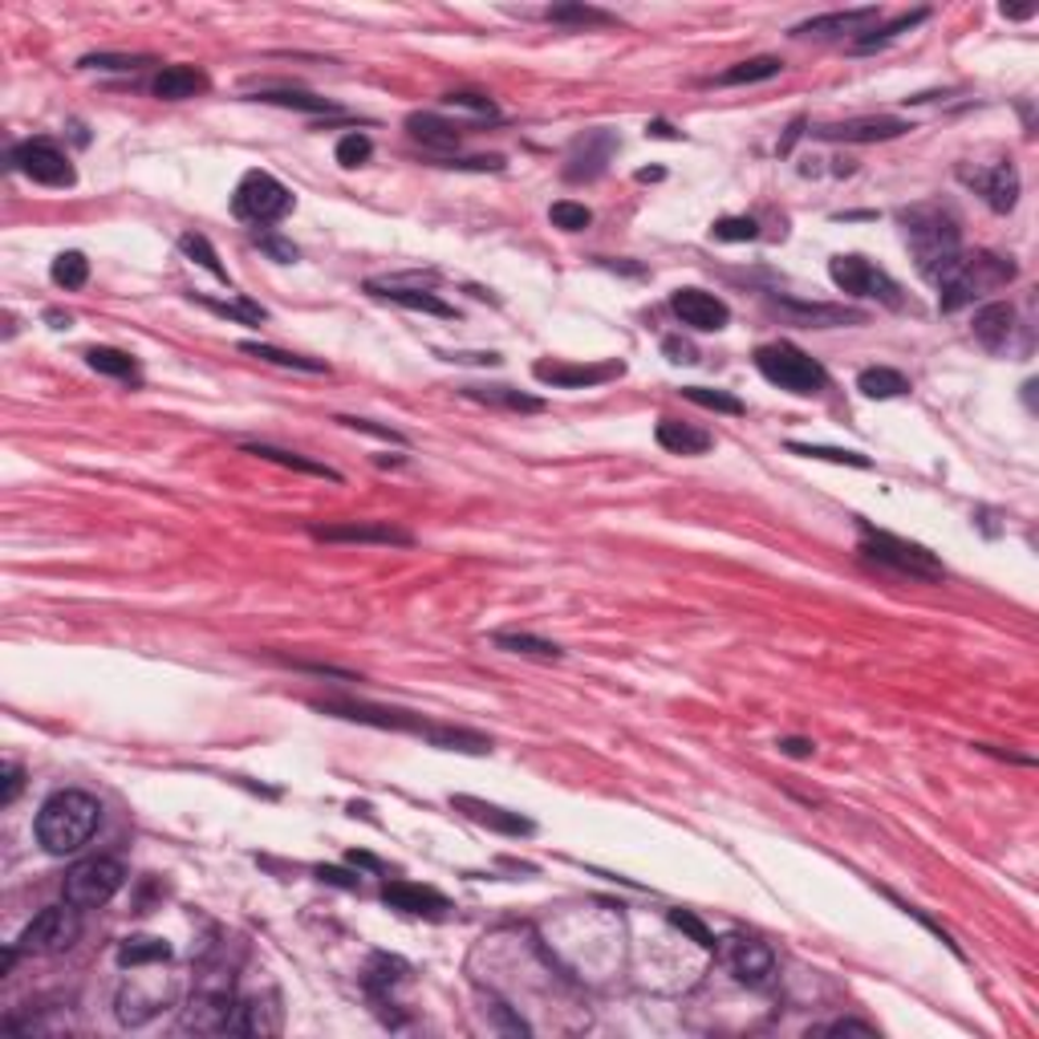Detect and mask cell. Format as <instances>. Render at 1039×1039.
<instances>
[{"instance_id": "cell-19", "label": "cell", "mask_w": 1039, "mask_h": 1039, "mask_svg": "<svg viewBox=\"0 0 1039 1039\" xmlns=\"http://www.w3.org/2000/svg\"><path fill=\"white\" fill-rule=\"evenodd\" d=\"M451 804L459 808L464 816H471L476 824H483V828L504 833V837H532V828H536V824L528 821V816H520V812H508V808L476 800V796H451Z\"/></svg>"}, {"instance_id": "cell-6", "label": "cell", "mask_w": 1039, "mask_h": 1039, "mask_svg": "<svg viewBox=\"0 0 1039 1039\" xmlns=\"http://www.w3.org/2000/svg\"><path fill=\"white\" fill-rule=\"evenodd\" d=\"M861 553L869 560H877L885 569H894L901 576H914V581H942L947 565L934 557L930 548H922L914 541H901L894 532H877V528L861 524Z\"/></svg>"}, {"instance_id": "cell-56", "label": "cell", "mask_w": 1039, "mask_h": 1039, "mask_svg": "<svg viewBox=\"0 0 1039 1039\" xmlns=\"http://www.w3.org/2000/svg\"><path fill=\"white\" fill-rule=\"evenodd\" d=\"M662 354H667L670 362H679V366L698 362V350L690 342H683V338H667V342H662Z\"/></svg>"}, {"instance_id": "cell-48", "label": "cell", "mask_w": 1039, "mask_h": 1039, "mask_svg": "<svg viewBox=\"0 0 1039 1039\" xmlns=\"http://www.w3.org/2000/svg\"><path fill=\"white\" fill-rule=\"evenodd\" d=\"M711 236L723 240V244H744V240H756V236H760V224L751 216H723L711 228Z\"/></svg>"}, {"instance_id": "cell-35", "label": "cell", "mask_w": 1039, "mask_h": 1039, "mask_svg": "<svg viewBox=\"0 0 1039 1039\" xmlns=\"http://www.w3.org/2000/svg\"><path fill=\"white\" fill-rule=\"evenodd\" d=\"M548 21L553 25H573V29H609V25H618V16L606 13V9H593V4H553L548 9Z\"/></svg>"}, {"instance_id": "cell-42", "label": "cell", "mask_w": 1039, "mask_h": 1039, "mask_svg": "<svg viewBox=\"0 0 1039 1039\" xmlns=\"http://www.w3.org/2000/svg\"><path fill=\"white\" fill-rule=\"evenodd\" d=\"M926 16H930V13H926V9H917V13H901L898 21H889V25H882V29H869V33H861V37H857V41H853V49H857V53H865V49L885 46V41H894L898 33H910V29H914V25H922Z\"/></svg>"}, {"instance_id": "cell-31", "label": "cell", "mask_w": 1039, "mask_h": 1039, "mask_svg": "<svg viewBox=\"0 0 1039 1039\" xmlns=\"http://www.w3.org/2000/svg\"><path fill=\"white\" fill-rule=\"evenodd\" d=\"M857 390L873 403H885V398L910 394V378L901 370H889V366H869V370L857 373Z\"/></svg>"}, {"instance_id": "cell-15", "label": "cell", "mask_w": 1039, "mask_h": 1039, "mask_svg": "<svg viewBox=\"0 0 1039 1039\" xmlns=\"http://www.w3.org/2000/svg\"><path fill=\"white\" fill-rule=\"evenodd\" d=\"M613 151H618V139H613L609 130H590V135H581V139L573 142V151H569L565 179H573V183H590V179H597V175L609 167Z\"/></svg>"}, {"instance_id": "cell-57", "label": "cell", "mask_w": 1039, "mask_h": 1039, "mask_svg": "<svg viewBox=\"0 0 1039 1039\" xmlns=\"http://www.w3.org/2000/svg\"><path fill=\"white\" fill-rule=\"evenodd\" d=\"M256 244H261L273 261H280V264H293L296 261V249L293 244H284V240H277V236H256Z\"/></svg>"}, {"instance_id": "cell-10", "label": "cell", "mask_w": 1039, "mask_h": 1039, "mask_svg": "<svg viewBox=\"0 0 1039 1039\" xmlns=\"http://www.w3.org/2000/svg\"><path fill=\"white\" fill-rule=\"evenodd\" d=\"M232 212L249 224H277L293 212V191L280 183L277 175L249 172L232 195Z\"/></svg>"}, {"instance_id": "cell-58", "label": "cell", "mask_w": 1039, "mask_h": 1039, "mask_svg": "<svg viewBox=\"0 0 1039 1039\" xmlns=\"http://www.w3.org/2000/svg\"><path fill=\"white\" fill-rule=\"evenodd\" d=\"M780 751L791 756V760H808L816 747H812V739H780Z\"/></svg>"}, {"instance_id": "cell-7", "label": "cell", "mask_w": 1039, "mask_h": 1039, "mask_svg": "<svg viewBox=\"0 0 1039 1039\" xmlns=\"http://www.w3.org/2000/svg\"><path fill=\"white\" fill-rule=\"evenodd\" d=\"M828 277H833V284H837L840 293H849V296L882 301L889 309H901V305H905L898 280L889 277L885 268H877L873 261H865V256H833V261H828Z\"/></svg>"}, {"instance_id": "cell-36", "label": "cell", "mask_w": 1039, "mask_h": 1039, "mask_svg": "<svg viewBox=\"0 0 1039 1039\" xmlns=\"http://www.w3.org/2000/svg\"><path fill=\"white\" fill-rule=\"evenodd\" d=\"M492 646L508 654H524V658H565V650H560L557 642L536 637V634H520V630H499V634H492Z\"/></svg>"}, {"instance_id": "cell-13", "label": "cell", "mask_w": 1039, "mask_h": 1039, "mask_svg": "<svg viewBox=\"0 0 1039 1039\" xmlns=\"http://www.w3.org/2000/svg\"><path fill=\"white\" fill-rule=\"evenodd\" d=\"M621 362H593V366H569V362H536L532 366V373H536V382H544V387L553 390H590V387H601V382H613V378H621Z\"/></svg>"}, {"instance_id": "cell-12", "label": "cell", "mask_w": 1039, "mask_h": 1039, "mask_svg": "<svg viewBox=\"0 0 1039 1039\" xmlns=\"http://www.w3.org/2000/svg\"><path fill=\"white\" fill-rule=\"evenodd\" d=\"M317 541L329 544H382V548H410L415 536L406 528H394L390 520H342V524H313Z\"/></svg>"}, {"instance_id": "cell-32", "label": "cell", "mask_w": 1039, "mask_h": 1039, "mask_svg": "<svg viewBox=\"0 0 1039 1039\" xmlns=\"http://www.w3.org/2000/svg\"><path fill=\"white\" fill-rule=\"evenodd\" d=\"M464 398H476V403L487 406H504V410H516V415H541L544 398H532L524 390L512 387H464Z\"/></svg>"}, {"instance_id": "cell-23", "label": "cell", "mask_w": 1039, "mask_h": 1039, "mask_svg": "<svg viewBox=\"0 0 1039 1039\" xmlns=\"http://www.w3.org/2000/svg\"><path fill=\"white\" fill-rule=\"evenodd\" d=\"M654 439H658V447H667L670 455H707V451L714 447L711 431L690 427V422H679V419L658 422V427H654Z\"/></svg>"}, {"instance_id": "cell-14", "label": "cell", "mask_w": 1039, "mask_h": 1039, "mask_svg": "<svg viewBox=\"0 0 1039 1039\" xmlns=\"http://www.w3.org/2000/svg\"><path fill=\"white\" fill-rule=\"evenodd\" d=\"M670 309H674V317H679L683 326L698 329V333H719V329H727L731 321L727 301H719V296L707 293V289H679V293L670 296Z\"/></svg>"}, {"instance_id": "cell-40", "label": "cell", "mask_w": 1039, "mask_h": 1039, "mask_svg": "<svg viewBox=\"0 0 1039 1039\" xmlns=\"http://www.w3.org/2000/svg\"><path fill=\"white\" fill-rule=\"evenodd\" d=\"M791 455H804V459H824V464H837V467H857V471H869L873 459L861 455V451H840V447H821V443H788Z\"/></svg>"}, {"instance_id": "cell-25", "label": "cell", "mask_w": 1039, "mask_h": 1039, "mask_svg": "<svg viewBox=\"0 0 1039 1039\" xmlns=\"http://www.w3.org/2000/svg\"><path fill=\"white\" fill-rule=\"evenodd\" d=\"M366 293L382 296V301H390V305H403V309L443 317V321H451V317H455V309H451L447 301H439L434 293H422V289H403V284H382V280H370V284H366Z\"/></svg>"}, {"instance_id": "cell-2", "label": "cell", "mask_w": 1039, "mask_h": 1039, "mask_svg": "<svg viewBox=\"0 0 1039 1039\" xmlns=\"http://www.w3.org/2000/svg\"><path fill=\"white\" fill-rule=\"evenodd\" d=\"M317 711L350 719V723L406 731V735H419V739H427L431 747H443V751H464V756H487V751H492V739L480 735V731L443 727V723H431V719H422V714H415V711H398V707H370V702H317Z\"/></svg>"}, {"instance_id": "cell-55", "label": "cell", "mask_w": 1039, "mask_h": 1039, "mask_svg": "<svg viewBox=\"0 0 1039 1039\" xmlns=\"http://www.w3.org/2000/svg\"><path fill=\"white\" fill-rule=\"evenodd\" d=\"M21 788H25V772H21V763H4V788H0V804H13L16 796H21Z\"/></svg>"}, {"instance_id": "cell-39", "label": "cell", "mask_w": 1039, "mask_h": 1039, "mask_svg": "<svg viewBox=\"0 0 1039 1039\" xmlns=\"http://www.w3.org/2000/svg\"><path fill=\"white\" fill-rule=\"evenodd\" d=\"M86 362H90V370L106 373V378H139V362L126 354V350H114V345H93V350H86Z\"/></svg>"}, {"instance_id": "cell-11", "label": "cell", "mask_w": 1039, "mask_h": 1039, "mask_svg": "<svg viewBox=\"0 0 1039 1039\" xmlns=\"http://www.w3.org/2000/svg\"><path fill=\"white\" fill-rule=\"evenodd\" d=\"M13 167L21 175H29L33 183H46V187H74V179H78L74 163L65 159V151L49 139L21 142L13 151Z\"/></svg>"}, {"instance_id": "cell-18", "label": "cell", "mask_w": 1039, "mask_h": 1039, "mask_svg": "<svg viewBox=\"0 0 1039 1039\" xmlns=\"http://www.w3.org/2000/svg\"><path fill=\"white\" fill-rule=\"evenodd\" d=\"M382 901L390 910H403V914H419V917H443L451 910V901L431 889V885H415V882H387L382 885Z\"/></svg>"}, {"instance_id": "cell-41", "label": "cell", "mask_w": 1039, "mask_h": 1039, "mask_svg": "<svg viewBox=\"0 0 1039 1039\" xmlns=\"http://www.w3.org/2000/svg\"><path fill=\"white\" fill-rule=\"evenodd\" d=\"M49 277H53L58 289L74 293V289H81V284L90 280V261H86L81 252H62V256L53 261V268H49Z\"/></svg>"}, {"instance_id": "cell-20", "label": "cell", "mask_w": 1039, "mask_h": 1039, "mask_svg": "<svg viewBox=\"0 0 1039 1039\" xmlns=\"http://www.w3.org/2000/svg\"><path fill=\"white\" fill-rule=\"evenodd\" d=\"M877 9H853V13H828V16H812L804 25H796L791 37H845V33H869V25H877Z\"/></svg>"}, {"instance_id": "cell-38", "label": "cell", "mask_w": 1039, "mask_h": 1039, "mask_svg": "<svg viewBox=\"0 0 1039 1039\" xmlns=\"http://www.w3.org/2000/svg\"><path fill=\"white\" fill-rule=\"evenodd\" d=\"M256 102L301 110V114H338V106H333L329 98H317V93H305V90H261L256 93Z\"/></svg>"}, {"instance_id": "cell-33", "label": "cell", "mask_w": 1039, "mask_h": 1039, "mask_svg": "<svg viewBox=\"0 0 1039 1039\" xmlns=\"http://www.w3.org/2000/svg\"><path fill=\"white\" fill-rule=\"evenodd\" d=\"M784 74V62L763 53V58H747V62H735L731 69H723L714 86H756V81H772Z\"/></svg>"}, {"instance_id": "cell-50", "label": "cell", "mask_w": 1039, "mask_h": 1039, "mask_svg": "<svg viewBox=\"0 0 1039 1039\" xmlns=\"http://www.w3.org/2000/svg\"><path fill=\"white\" fill-rule=\"evenodd\" d=\"M370 151H373V142L354 130V135H345V139L338 142V151H333V155H338V163H342V167H362V163L370 159Z\"/></svg>"}, {"instance_id": "cell-47", "label": "cell", "mask_w": 1039, "mask_h": 1039, "mask_svg": "<svg viewBox=\"0 0 1039 1039\" xmlns=\"http://www.w3.org/2000/svg\"><path fill=\"white\" fill-rule=\"evenodd\" d=\"M406 975V962L403 959H390V954H378V959L370 962V971H366V987H370L373 994L390 991L398 978Z\"/></svg>"}, {"instance_id": "cell-17", "label": "cell", "mask_w": 1039, "mask_h": 1039, "mask_svg": "<svg viewBox=\"0 0 1039 1039\" xmlns=\"http://www.w3.org/2000/svg\"><path fill=\"white\" fill-rule=\"evenodd\" d=\"M727 962L735 978L747 983V987H768L772 975H776V954L756 942V938H727Z\"/></svg>"}, {"instance_id": "cell-60", "label": "cell", "mask_w": 1039, "mask_h": 1039, "mask_svg": "<svg viewBox=\"0 0 1039 1039\" xmlns=\"http://www.w3.org/2000/svg\"><path fill=\"white\" fill-rule=\"evenodd\" d=\"M646 135H654V139H683V135H679V130H670L662 118H654V123L646 126Z\"/></svg>"}, {"instance_id": "cell-5", "label": "cell", "mask_w": 1039, "mask_h": 1039, "mask_svg": "<svg viewBox=\"0 0 1039 1039\" xmlns=\"http://www.w3.org/2000/svg\"><path fill=\"white\" fill-rule=\"evenodd\" d=\"M756 370L780 390H791V394H821L828 387V373L812 354H804L800 345L791 342H768L756 350Z\"/></svg>"}, {"instance_id": "cell-1", "label": "cell", "mask_w": 1039, "mask_h": 1039, "mask_svg": "<svg viewBox=\"0 0 1039 1039\" xmlns=\"http://www.w3.org/2000/svg\"><path fill=\"white\" fill-rule=\"evenodd\" d=\"M901 232H905V249L914 256L917 273L930 280L934 289H942L947 280H954L966 268L962 232L947 212H938V207H910V212H901Z\"/></svg>"}, {"instance_id": "cell-3", "label": "cell", "mask_w": 1039, "mask_h": 1039, "mask_svg": "<svg viewBox=\"0 0 1039 1039\" xmlns=\"http://www.w3.org/2000/svg\"><path fill=\"white\" fill-rule=\"evenodd\" d=\"M98 824H102V804L90 791H53L37 812V845L49 857H69L90 845Z\"/></svg>"}, {"instance_id": "cell-27", "label": "cell", "mask_w": 1039, "mask_h": 1039, "mask_svg": "<svg viewBox=\"0 0 1039 1039\" xmlns=\"http://www.w3.org/2000/svg\"><path fill=\"white\" fill-rule=\"evenodd\" d=\"M780 305H784L791 317H800V321H808V326H816V329L861 326V321H865V313L845 309V305H816V301H791V296H780Z\"/></svg>"}, {"instance_id": "cell-37", "label": "cell", "mask_w": 1039, "mask_h": 1039, "mask_svg": "<svg viewBox=\"0 0 1039 1039\" xmlns=\"http://www.w3.org/2000/svg\"><path fill=\"white\" fill-rule=\"evenodd\" d=\"M240 354H252V357H261V362H273V366H284V370H301V373H329L326 362H317V357L289 354V350H277V345H268V342H240Z\"/></svg>"}, {"instance_id": "cell-9", "label": "cell", "mask_w": 1039, "mask_h": 1039, "mask_svg": "<svg viewBox=\"0 0 1039 1039\" xmlns=\"http://www.w3.org/2000/svg\"><path fill=\"white\" fill-rule=\"evenodd\" d=\"M123 885H126V869L118 865L114 857H90V861H78V865L65 873L62 894L65 901H74L78 910H98V905H106Z\"/></svg>"}, {"instance_id": "cell-24", "label": "cell", "mask_w": 1039, "mask_h": 1039, "mask_svg": "<svg viewBox=\"0 0 1039 1039\" xmlns=\"http://www.w3.org/2000/svg\"><path fill=\"white\" fill-rule=\"evenodd\" d=\"M163 1008H167V994H147L139 983H126L123 991H118V999H114V1015H118L123 1027L151 1024Z\"/></svg>"}, {"instance_id": "cell-51", "label": "cell", "mask_w": 1039, "mask_h": 1039, "mask_svg": "<svg viewBox=\"0 0 1039 1039\" xmlns=\"http://www.w3.org/2000/svg\"><path fill=\"white\" fill-rule=\"evenodd\" d=\"M443 102L455 110H467V114H480V118H496V102L483 98V93H447Z\"/></svg>"}, {"instance_id": "cell-30", "label": "cell", "mask_w": 1039, "mask_h": 1039, "mask_svg": "<svg viewBox=\"0 0 1039 1039\" xmlns=\"http://www.w3.org/2000/svg\"><path fill=\"white\" fill-rule=\"evenodd\" d=\"M280 1031V1008L273 1003V1008H264L261 994L256 999H244L240 1008H236V1019H232V1036H277Z\"/></svg>"}, {"instance_id": "cell-22", "label": "cell", "mask_w": 1039, "mask_h": 1039, "mask_svg": "<svg viewBox=\"0 0 1039 1039\" xmlns=\"http://www.w3.org/2000/svg\"><path fill=\"white\" fill-rule=\"evenodd\" d=\"M975 342L983 345V350H991V354H999V350H1008L1011 342V329H1015V309L1011 305H1003V301H994V305H983V309L975 313Z\"/></svg>"}, {"instance_id": "cell-16", "label": "cell", "mask_w": 1039, "mask_h": 1039, "mask_svg": "<svg viewBox=\"0 0 1039 1039\" xmlns=\"http://www.w3.org/2000/svg\"><path fill=\"white\" fill-rule=\"evenodd\" d=\"M910 130H914V123L894 118V114H877V118H849V123H837V126H821V130H812V135H816V139H837V142H889V139L910 135Z\"/></svg>"}, {"instance_id": "cell-61", "label": "cell", "mask_w": 1039, "mask_h": 1039, "mask_svg": "<svg viewBox=\"0 0 1039 1039\" xmlns=\"http://www.w3.org/2000/svg\"><path fill=\"white\" fill-rule=\"evenodd\" d=\"M350 865H362V869H373V873H382V861L378 857H370V853H350Z\"/></svg>"}, {"instance_id": "cell-62", "label": "cell", "mask_w": 1039, "mask_h": 1039, "mask_svg": "<svg viewBox=\"0 0 1039 1039\" xmlns=\"http://www.w3.org/2000/svg\"><path fill=\"white\" fill-rule=\"evenodd\" d=\"M662 175H667L662 167H654V172L646 167V172H637V179H642V183H650V179H662Z\"/></svg>"}, {"instance_id": "cell-53", "label": "cell", "mask_w": 1039, "mask_h": 1039, "mask_svg": "<svg viewBox=\"0 0 1039 1039\" xmlns=\"http://www.w3.org/2000/svg\"><path fill=\"white\" fill-rule=\"evenodd\" d=\"M816 1036H865V1039H877V1027L861 1024V1019H837V1024L816 1027Z\"/></svg>"}, {"instance_id": "cell-43", "label": "cell", "mask_w": 1039, "mask_h": 1039, "mask_svg": "<svg viewBox=\"0 0 1039 1039\" xmlns=\"http://www.w3.org/2000/svg\"><path fill=\"white\" fill-rule=\"evenodd\" d=\"M200 305H207V309L216 313V317L240 321V326H256V329H261L264 321H268V313H264L256 301H249V296H240V301H207V296H200Z\"/></svg>"}, {"instance_id": "cell-54", "label": "cell", "mask_w": 1039, "mask_h": 1039, "mask_svg": "<svg viewBox=\"0 0 1039 1039\" xmlns=\"http://www.w3.org/2000/svg\"><path fill=\"white\" fill-rule=\"evenodd\" d=\"M86 69H139L147 65V58H110V53H93V58H81Z\"/></svg>"}, {"instance_id": "cell-4", "label": "cell", "mask_w": 1039, "mask_h": 1039, "mask_svg": "<svg viewBox=\"0 0 1039 1039\" xmlns=\"http://www.w3.org/2000/svg\"><path fill=\"white\" fill-rule=\"evenodd\" d=\"M236 1008H240V1003H236L232 971H224V966H207V971L195 978L191 1003H187V1011H183V1031L224 1036V1031H232Z\"/></svg>"}, {"instance_id": "cell-46", "label": "cell", "mask_w": 1039, "mask_h": 1039, "mask_svg": "<svg viewBox=\"0 0 1039 1039\" xmlns=\"http://www.w3.org/2000/svg\"><path fill=\"white\" fill-rule=\"evenodd\" d=\"M690 403L707 406V410H719V415H744L747 406L735 398V394H727V390H711V387H686L683 390Z\"/></svg>"}, {"instance_id": "cell-44", "label": "cell", "mask_w": 1039, "mask_h": 1039, "mask_svg": "<svg viewBox=\"0 0 1039 1039\" xmlns=\"http://www.w3.org/2000/svg\"><path fill=\"white\" fill-rule=\"evenodd\" d=\"M179 249H183V256H191L195 264H203L212 277L219 280V284H232V277H228V268L219 264V256H216V249L207 244V236H200V232H187L183 240H179Z\"/></svg>"}, {"instance_id": "cell-59", "label": "cell", "mask_w": 1039, "mask_h": 1039, "mask_svg": "<svg viewBox=\"0 0 1039 1039\" xmlns=\"http://www.w3.org/2000/svg\"><path fill=\"white\" fill-rule=\"evenodd\" d=\"M317 877L329 885H342V889H357V877H350V873H342V869H317Z\"/></svg>"}, {"instance_id": "cell-49", "label": "cell", "mask_w": 1039, "mask_h": 1039, "mask_svg": "<svg viewBox=\"0 0 1039 1039\" xmlns=\"http://www.w3.org/2000/svg\"><path fill=\"white\" fill-rule=\"evenodd\" d=\"M670 926H679L683 934H690V938H695V942H698L702 950H714V947H719V938H714V934L707 930V926H702V922H698V917L690 914V910H670Z\"/></svg>"}, {"instance_id": "cell-26", "label": "cell", "mask_w": 1039, "mask_h": 1039, "mask_svg": "<svg viewBox=\"0 0 1039 1039\" xmlns=\"http://www.w3.org/2000/svg\"><path fill=\"white\" fill-rule=\"evenodd\" d=\"M244 455H256V459H264V464L289 467V471H301V476H317V480L342 483V471L317 464V459H309V455H296V451L273 447V443H244Z\"/></svg>"}, {"instance_id": "cell-34", "label": "cell", "mask_w": 1039, "mask_h": 1039, "mask_svg": "<svg viewBox=\"0 0 1039 1039\" xmlns=\"http://www.w3.org/2000/svg\"><path fill=\"white\" fill-rule=\"evenodd\" d=\"M406 130H410L422 147H431V151H451V147H459V126L443 123L439 114H410V118H406Z\"/></svg>"}, {"instance_id": "cell-21", "label": "cell", "mask_w": 1039, "mask_h": 1039, "mask_svg": "<svg viewBox=\"0 0 1039 1039\" xmlns=\"http://www.w3.org/2000/svg\"><path fill=\"white\" fill-rule=\"evenodd\" d=\"M203 90H207V74L200 65H163L151 78V93L163 102H183V98H195Z\"/></svg>"}, {"instance_id": "cell-52", "label": "cell", "mask_w": 1039, "mask_h": 1039, "mask_svg": "<svg viewBox=\"0 0 1039 1039\" xmlns=\"http://www.w3.org/2000/svg\"><path fill=\"white\" fill-rule=\"evenodd\" d=\"M342 427H350V431H357V434H373V439H387V443H398V447H406V434H398V431H390V427H378V422H370V419H350V415H342Z\"/></svg>"}, {"instance_id": "cell-28", "label": "cell", "mask_w": 1039, "mask_h": 1039, "mask_svg": "<svg viewBox=\"0 0 1039 1039\" xmlns=\"http://www.w3.org/2000/svg\"><path fill=\"white\" fill-rule=\"evenodd\" d=\"M971 183H978L983 200L991 203L994 212H1011L1019 203V172L1011 163H999V167H991V172L971 179Z\"/></svg>"}, {"instance_id": "cell-45", "label": "cell", "mask_w": 1039, "mask_h": 1039, "mask_svg": "<svg viewBox=\"0 0 1039 1039\" xmlns=\"http://www.w3.org/2000/svg\"><path fill=\"white\" fill-rule=\"evenodd\" d=\"M548 219L557 224L560 232H585L593 224V212L585 207V203H573V200H557L553 207H548Z\"/></svg>"}, {"instance_id": "cell-29", "label": "cell", "mask_w": 1039, "mask_h": 1039, "mask_svg": "<svg viewBox=\"0 0 1039 1039\" xmlns=\"http://www.w3.org/2000/svg\"><path fill=\"white\" fill-rule=\"evenodd\" d=\"M118 966L123 971H139V966H159V962H172V942L167 938H151V934H135L118 942Z\"/></svg>"}, {"instance_id": "cell-63", "label": "cell", "mask_w": 1039, "mask_h": 1039, "mask_svg": "<svg viewBox=\"0 0 1039 1039\" xmlns=\"http://www.w3.org/2000/svg\"><path fill=\"white\" fill-rule=\"evenodd\" d=\"M49 321H53V329H65V326H69V317H62V313H49Z\"/></svg>"}, {"instance_id": "cell-8", "label": "cell", "mask_w": 1039, "mask_h": 1039, "mask_svg": "<svg viewBox=\"0 0 1039 1039\" xmlns=\"http://www.w3.org/2000/svg\"><path fill=\"white\" fill-rule=\"evenodd\" d=\"M81 938V914L74 901H65V905H49V910H41V914L33 917L29 926H25V934L16 938V950L21 954H65V950L74 947Z\"/></svg>"}]
</instances>
